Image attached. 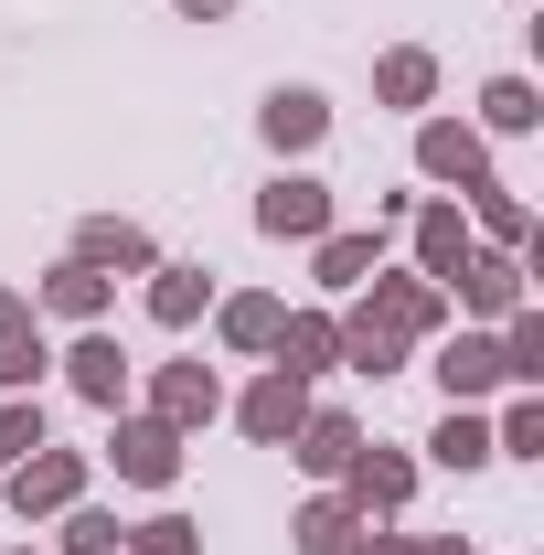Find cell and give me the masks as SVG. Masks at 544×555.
I'll use <instances>...</instances> for the list:
<instances>
[{"label": "cell", "instance_id": "obj_31", "mask_svg": "<svg viewBox=\"0 0 544 555\" xmlns=\"http://www.w3.org/2000/svg\"><path fill=\"white\" fill-rule=\"evenodd\" d=\"M43 438H54V427H43V406H33V396H0V470H22Z\"/></svg>", "mask_w": 544, "mask_h": 555}, {"label": "cell", "instance_id": "obj_4", "mask_svg": "<svg viewBox=\"0 0 544 555\" xmlns=\"http://www.w3.org/2000/svg\"><path fill=\"white\" fill-rule=\"evenodd\" d=\"M523 299H534V268H523L513 246H480L470 268L449 278V310H470V321H491V332H502V321H513Z\"/></svg>", "mask_w": 544, "mask_h": 555}, {"label": "cell", "instance_id": "obj_13", "mask_svg": "<svg viewBox=\"0 0 544 555\" xmlns=\"http://www.w3.org/2000/svg\"><path fill=\"white\" fill-rule=\"evenodd\" d=\"M75 257H86L96 278H150L160 268L150 224H129V214H86V224H75Z\"/></svg>", "mask_w": 544, "mask_h": 555}, {"label": "cell", "instance_id": "obj_34", "mask_svg": "<svg viewBox=\"0 0 544 555\" xmlns=\"http://www.w3.org/2000/svg\"><path fill=\"white\" fill-rule=\"evenodd\" d=\"M171 11H182V22H224L235 0H171Z\"/></svg>", "mask_w": 544, "mask_h": 555}, {"label": "cell", "instance_id": "obj_16", "mask_svg": "<svg viewBox=\"0 0 544 555\" xmlns=\"http://www.w3.org/2000/svg\"><path fill=\"white\" fill-rule=\"evenodd\" d=\"M107 299H118V278H96L86 257H65V268L33 288V310H43V321H75V332H96V321H107Z\"/></svg>", "mask_w": 544, "mask_h": 555}, {"label": "cell", "instance_id": "obj_18", "mask_svg": "<svg viewBox=\"0 0 544 555\" xmlns=\"http://www.w3.org/2000/svg\"><path fill=\"white\" fill-rule=\"evenodd\" d=\"M459 214H470V235H480V246H513V257L534 246V204H523V193H513L502 171H491L480 193H459Z\"/></svg>", "mask_w": 544, "mask_h": 555}, {"label": "cell", "instance_id": "obj_3", "mask_svg": "<svg viewBox=\"0 0 544 555\" xmlns=\"http://www.w3.org/2000/svg\"><path fill=\"white\" fill-rule=\"evenodd\" d=\"M416 182L480 193V182H491V139H480L470 118H416Z\"/></svg>", "mask_w": 544, "mask_h": 555}, {"label": "cell", "instance_id": "obj_11", "mask_svg": "<svg viewBox=\"0 0 544 555\" xmlns=\"http://www.w3.org/2000/svg\"><path fill=\"white\" fill-rule=\"evenodd\" d=\"M257 139H268L277 160H310V150L332 139V96H321V86H268V107H257Z\"/></svg>", "mask_w": 544, "mask_h": 555}, {"label": "cell", "instance_id": "obj_1", "mask_svg": "<svg viewBox=\"0 0 544 555\" xmlns=\"http://www.w3.org/2000/svg\"><path fill=\"white\" fill-rule=\"evenodd\" d=\"M352 321H374V332H396V343H438L459 310H449V288L438 278H416V268H374L363 288H352Z\"/></svg>", "mask_w": 544, "mask_h": 555}, {"label": "cell", "instance_id": "obj_23", "mask_svg": "<svg viewBox=\"0 0 544 555\" xmlns=\"http://www.w3.org/2000/svg\"><path fill=\"white\" fill-rule=\"evenodd\" d=\"M374 268H385V235H363V224H332V235L310 246V278H321V288H363Z\"/></svg>", "mask_w": 544, "mask_h": 555}, {"label": "cell", "instance_id": "obj_15", "mask_svg": "<svg viewBox=\"0 0 544 555\" xmlns=\"http://www.w3.org/2000/svg\"><path fill=\"white\" fill-rule=\"evenodd\" d=\"M43 363H54V352H43V310H33L22 288H0V396H33Z\"/></svg>", "mask_w": 544, "mask_h": 555}, {"label": "cell", "instance_id": "obj_7", "mask_svg": "<svg viewBox=\"0 0 544 555\" xmlns=\"http://www.w3.org/2000/svg\"><path fill=\"white\" fill-rule=\"evenodd\" d=\"M257 235H277V246H321V235H332V182H321V171H277L268 193H257Z\"/></svg>", "mask_w": 544, "mask_h": 555}, {"label": "cell", "instance_id": "obj_20", "mask_svg": "<svg viewBox=\"0 0 544 555\" xmlns=\"http://www.w3.org/2000/svg\"><path fill=\"white\" fill-rule=\"evenodd\" d=\"M438 385H449V406H480V396H502V343H491V332H459V343H438Z\"/></svg>", "mask_w": 544, "mask_h": 555}, {"label": "cell", "instance_id": "obj_8", "mask_svg": "<svg viewBox=\"0 0 544 555\" xmlns=\"http://www.w3.org/2000/svg\"><path fill=\"white\" fill-rule=\"evenodd\" d=\"M406 224H416V257H406V268H416V278H438V288H449V278L480 257V235H470V214H459V193H427Z\"/></svg>", "mask_w": 544, "mask_h": 555}, {"label": "cell", "instance_id": "obj_2", "mask_svg": "<svg viewBox=\"0 0 544 555\" xmlns=\"http://www.w3.org/2000/svg\"><path fill=\"white\" fill-rule=\"evenodd\" d=\"M332 491L363 513V524H396V513L416 502V460H406V449H385V438H363V449L341 460V481H332Z\"/></svg>", "mask_w": 544, "mask_h": 555}, {"label": "cell", "instance_id": "obj_6", "mask_svg": "<svg viewBox=\"0 0 544 555\" xmlns=\"http://www.w3.org/2000/svg\"><path fill=\"white\" fill-rule=\"evenodd\" d=\"M182 449H193V438H182V427H160V416L150 406H118V438H107V460H118V481H139V491H171L182 481Z\"/></svg>", "mask_w": 544, "mask_h": 555}, {"label": "cell", "instance_id": "obj_36", "mask_svg": "<svg viewBox=\"0 0 544 555\" xmlns=\"http://www.w3.org/2000/svg\"><path fill=\"white\" fill-rule=\"evenodd\" d=\"M11 555H33V545H11Z\"/></svg>", "mask_w": 544, "mask_h": 555}, {"label": "cell", "instance_id": "obj_35", "mask_svg": "<svg viewBox=\"0 0 544 555\" xmlns=\"http://www.w3.org/2000/svg\"><path fill=\"white\" fill-rule=\"evenodd\" d=\"M416 555H470V534H416Z\"/></svg>", "mask_w": 544, "mask_h": 555}, {"label": "cell", "instance_id": "obj_26", "mask_svg": "<svg viewBox=\"0 0 544 555\" xmlns=\"http://www.w3.org/2000/svg\"><path fill=\"white\" fill-rule=\"evenodd\" d=\"M427 460H438V470H491V416H480V406H449V416H438V438H427Z\"/></svg>", "mask_w": 544, "mask_h": 555}, {"label": "cell", "instance_id": "obj_32", "mask_svg": "<svg viewBox=\"0 0 544 555\" xmlns=\"http://www.w3.org/2000/svg\"><path fill=\"white\" fill-rule=\"evenodd\" d=\"M54 524H65V555H118V545H129V524L96 513V502H75V513H54Z\"/></svg>", "mask_w": 544, "mask_h": 555}, {"label": "cell", "instance_id": "obj_17", "mask_svg": "<svg viewBox=\"0 0 544 555\" xmlns=\"http://www.w3.org/2000/svg\"><path fill=\"white\" fill-rule=\"evenodd\" d=\"M352 449H363V416H341V406H310L299 427H288V460H299L310 481H341Z\"/></svg>", "mask_w": 544, "mask_h": 555}, {"label": "cell", "instance_id": "obj_25", "mask_svg": "<svg viewBox=\"0 0 544 555\" xmlns=\"http://www.w3.org/2000/svg\"><path fill=\"white\" fill-rule=\"evenodd\" d=\"M427 96H438V54H427V43L374 54V107H427Z\"/></svg>", "mask_w": 544, "mask_h": 555}, {"label": "cell", "instance_id": "obj_14", "mask_svg": "<svg viewBox=\"0 0 544 555\" xmlns=\"http://www.w3.org/2000/svg\"><path fill=\"white\" fill-rule=\"evenodd\" d=\"M277 321H288L277 288H213V332H224V352L268 363V352H277Z\"/></svg>", "mask_w": 544, "mask_h": 555}, {"label": "cell", "instance_id": "obj_10", "mask_svg": "<svg viewBox=\"0 0 544 555\" xmlns=\"http://www.w3.org/2000/svg\"><path fill=\"white\" fill-rule=\"evenodd\" d=\"M54 363H65V385H75V396H86L96 416H118V406H129V352H118V332H107V321H96V332H75Z\"/></svg>", "mask_w": 544, "mask_h": 555}, {"label": "cell", "instance_id": "obj_27", "mask_svg": "<svg viewBox=\"0 0 544 555\" xmlns=\"http://www.w3.org/2000/svg\"><path fill=\"white\" fill-rule=\"evenodd\" d=\"M491 343H502V385H534V396H544V310H534V299H523Z\"/></svg>", "mask_w": 544, "mask_h": 555}, {"label": "cell", "instance_id": "obj_9", "mask_svg": "<svg viewBox=\"0 0 544 555\" xmlns=\"http://www.w3.org/2000/svg\"><path fill=\"white\" fill-rule=\"evenodd\" d=\"M150 416H160V427H182V438H193V427H213V416H224V374H213L204 352L160 363V374H150Z\"/></svg>", "mask_w": 544, "mask_h": 555}, {"label": "cell", "instance_id": "obj_24", "mask_svg": "<svg viewBox=\"0 0 544 555\" xmlns=\"http://www.w3.org/2000/svg\"><path fill=\"white\" fill-rule=\"evenodd\" d=\"M480 139H523V129H544V96H534V75H491L480 86V118H470Z\"/></svg>", "mask_w": 544, "mask_h": 555}, {"label": "cell", "instance_id": "obj_22", "mask_svg": "<svg viewBox=\"0 0 544 555\" xmlns=\"http://www.w3.org/2000/svg\"><path fill=\"white\" fill-rule=\"evenodd\" d=\"M288 545H299V555H352V545H363V513H352L341 491H310L299 524H288Z\"/></svg>", "mask_w": 544, "mask_h": 555}, {"label": "cell", "instance_id": "obj_29", "mask_svg": "<svg viewBox=\"0 0 544 555\" xmlns=\"http://www.w3.org/2000/svg\"><path fill=\"white\" fill-rule=\"evenodd\" d=\"M341 363H352V374H374V385H385V374H406V343H396V332H374V321H352V310H341Z\"/></svg>", "mask_w": 544, "mask_h": 555}, {"label": "cell", "instance_id": "obj_28", "mask_svg": "<svg viewBox=\"0 0 544 555\" xmlns=\"http://www.w3.org/2000/svg\"><path fill=\"white\" fill-rule=\"evenodd\" d=\"M491 460H544V396L534 385H513V406L491 427Z\"/></svg>", "mask_w": 544, "mask_h": 555}, {"label": "cell", "instance_id": "obj_12", "mask_svg": "<svg viewBox=\"0 0 544 555\" xmlns=\"http://www.w3.org/2000/svg\"><path fill=\"white\" fill-rule=\"evenodd\" d=\"M299 416H310V385H299L288 363H268V374L235 396V427H246L257 449H288V427H299Z\"/></svg>", "mask_w": 544, "mask_h": 555}, {"label": "cell", "instance_id": "obj_19", "mask_svg": "<svg viewBox=\"0 0 544 555\" xmlns=\"http://www.w3.org/2000/svg\"><path fill=\"white\" fill-rule=\"evenodd\" d=\"M268 363H288L299 385H321V374L341 363V321H332V310H288V321H277V352H268Z\"/></svg>", "mask_w": 544, "mask_h": 555}, {"label": "cell", "instance_id": "obj_21", "mask_svg": "<svg viewBox=\"0 0 544 555\" xmlns=\"http://www.w3.org/2000/svg\"><path fill=\"white\" fill-rule=\"evenodd\" d=\"M204 310H213V278L193 268V257H160V268H150V321H160V332H193Z\"/></svg>", "mask_w": 544, "mask_h": 555}, {"label": "cell", "instance_id": "obj_30", "mask_svg": "<svg viewBox=\"0 0 544 555\" xmlns=\"http://www.w3.org/2000/svg\"><path fill=\"white\" fill-rule=\"evenodd\" d=\"M118 555H204V524L193 513H150V524H129Z\"/></svg>", "mask_w": 544, "mask_h": 555}, {"label": "cell", "instance_id": "obj_5", "mask_svg": "<svg viewBox=\"0 0 544 555\" xmlns=\"http://www.w3.org/2000/svg\"><path fill=\"white\" fill-rule=\"evenodd\" d=\"M0 481H11V513H22V524H54V513L86 502V449H54V438H43V449H33L22 470H0Z\"/></svg>", "mask_w": 544, "mask_h": 555}, {"label": "cell", "instance_id": "obj_33", "mask_svg": "<svg viewBox=\"0 0 544 555\" xmlns=\"http://www.w3.org/2000/svg\"><path fill=\"white\" fill-rule=\"evenodd\" d=\"M352 555H416V534H385V524H363V545Z\"/></svg>", "mask_w": 544, "mask_h": 555}]
</instances>
